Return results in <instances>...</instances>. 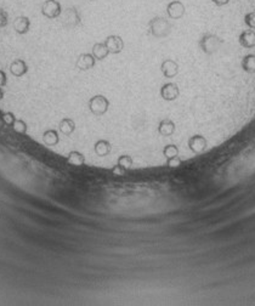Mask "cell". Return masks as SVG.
<instances>
[{
  "label": "cell",
  "instance_id": "6da1fadb",
  "mask_svg": "<svg viewBox=\"0 0 255 306\" xmlns=\"http://www.w3.org/2000/svg\"><path fill=\"white\" fill-rule=\"evenodd\" d=\"M149 33L156 38H166L171 32V23L166 17L156 16L149 23Z\"/></svg>",
  "mask_w": 255,
  "mask_h": 306
},
{
  "label": "cell",
  "instance_id": "7a4b0ae2",
  "mask_svg": "<svg viewBox=\"0 0 255 306\" xmlns=\"http://www.w3.org/2000/svg\"><path fill=\"white\" fill-rule=\"evenodd\" d=\"M222 41L219 36L212 33H206L201 39H199V48L202 49V51L207 55H212L215 52L219 51V49L221 48Z\"/></svg>",
  "mask_w": 255,
  "mask_h": 306
},
{
  "label": "cell",
  "instance_id": "3957f363",
  "mask_svg": "<svg viewBox=\"0 0 255 306\" xmlns=\"http://www.w3.org/2000/svg\"><path fill=\"white\" fill-rule=\"evenodd\" d=\"M59 19L62 26L66 28H74L79 26L82 22L81 15L76 7H67L66 10H62V14L60 15Z\"/></svg>",
  "mask_w": 255,
  "mask_h": 306
},
{
  "label": "cell",
  "instance_id": "277c9868",
  "mask_svg": "<svg viewBox=\"0 0 255 306\" xmlns=\"http://www.w3.org/2000/svg\"><path fill=\"white\" fill-rule=\"evenodd\" d=\"M41 10L45 19L56 20L62 14V5L59 0H45L42 4Z\"/></svg>",
  "mask_w": 255,
  "mask_h": 306
},
{
  "label": "cell",
  "instance_id": "5b68a950",
  "mask_svg": "<svg viewBox=\"0 0 255 306\" xmlns=\"http://www.w3.org/2000/svg\"><path fill=\"white\" fill-rule=\"evenodd\" d=\"M109 101L104 95H95L89 100V109L96 117H101L108 111Z\"/></svg>",
  "mask_w": 255,
  "mask_h": 306
},
{
  "label": "cell",
  "instance_id": "8992f818",
  "mask_svg": "<svg viewBox=\"0 0 255 306\" xmlns=\"http://www.w3.org/2000/svg\"><path fill=\"white\" fill-rule=\"evenodd\" d=\"M185 12H186V7H185L184 2L180 1V0H171L167 5V14H168L170 20L182 19Z\"/></svg>",
  "mask_w": 255,
  "mask_h": 306
},
{
  "label": "cell",
  "instance_id": "52a82bcc",
  "mask_svg": "<svg viewBox=\"0 0 255 306\" xmlns=\"http://www.w3.org/2000/svg\"><path fill=\"white\" fill-rule=\"evenodd\" d=\"M104 44L108 49L109 54H119L124 49V41L119 36H108Z\"/></svg>",
  "mask_w": 255,
  "mask_h": 306
},
{
  "label": "cell",
  "instance_id": "ba28073f",
  "mask_svg": "<svg viewBox=\"0 0 255 306\" xmlns=\"http://www.w3.org/2000/svg\"><path fill=\"white\" fill-rule=\"evenodd\" d=\"M179 86L175 83H167L161 88V96L166 101H174L179 98Z\"/></svg>",
  "mask_w": 255,
  "mask_h": 306
},
{
  "label": "cell",
  "instance_id": "9c48e42d",
  "mask_svg": "<svg viewBox=\"0 0 255 306\" xmlns=\"http://www.w3.org/2000/svg\"><path fill=\"white\" fill-rule=\"evenodd\" d=\"M12 27H14L15 32H16L17 34L23 36V34L28 33L29 32V28H31V20L27 16H23V15L17 16L16 19L14 20V22H12Z\"/></svg>",
  "mask_w": 255,
  "mask_h": 306
},
{
  "label": "cell",
  "instance_id": "30bf717a",
  "mask_svg": "<svg viewBox=\"0 0 255 306\" xmlns=\"http://www.w3.org/2000/svg\"><path fill=\"white\" fill-rule=\"evenodd\" d=\"M95 62H96V59L92 56V54H82L77 59L76 67L81 71H87L95 66Z\"/></svg>",
  "mask_w": 255,
  "mask_h": 306
},
{
  "label": "cell",
  "instance_id": "8fae6325",
  "mask_svg": "<svg viewBox=\"0 0 255 306\" xmlns=\"http://www.w3.org/2000/svg\"><path fill=\"white\" fill-rule=\"evenodd\" d=\"M161 71L166 78H174L179 73V64L174 60L168 59L166 61H163V63L161 66Z\"/></svg>",
  "mask_w": 255,
  "mask_h": 306
},
{
  "label": "cell",
  "instance_id": "7c38bea8",
  "mask_svg": "<svg viewBox=\"0 0 255 306\" xmlns=\"http://www.w3.org/2000/svg\"><path fill=\"white\" fill-rule=\"evenodd\" d=\"M10 71H11V73L14 74L15 77H22L28 72V66H27V63L23 60L17 59L11 63Z\"/></svg>",
  "mask_w": 255,
  "mask_h": 306
},
{
  "label": "cell",
  "instance_id": "4fadbf2b",
  "mask_svg": "<svg viewBox=\"0 0 255 306\" xmlns=\"http://www.w3.org/2000/svg\"><path fill=\"white\" fill-rule=\"evenodd\" d=\"M42 141H44L45 145L47 146L57 145L60 141L59 131H57L56 129H49V130H46L42 134Z\"/></svg>",
  "mask_w": 255,
  "mask_h": 306
},
{
  "label": "cell",
  "instance_id": "5bb4252c",
  "mask_svg": "<svg viewBox=\"0 0 255 306\" xmlns=\"http://www.w3.org/2000/svg\"><path fill=\"white\" fill-rule=\"evenodd\" d=\"M175 131V124L174 122L170 121V119H163V121L159 123L158 126V133L163 136H170L172 135Z\"/></svg>",
  "mask_w": 255,
  "mask_h": 306
},
{
  "label": "cell",
  "instance_id": "9a60e30c",
  "mask_svg": "<svg viewBox=\"0 0 255 306\" xmlns=\"http://www.w3.org/2000/svg\"><path fill=\"white\" fill-rule=\"evenodd\" d=\"M59 128H60V131H61L64 135L68 136V135H71L74 130H76V123H74L71 118H64L61 122H60Z\"/></svg>",
  "mask_w": 255,
  "mask_h": 306
},
{
  "label": "cell",
  "instance_id": "2e32d148",
  "mask_svg": "<svg viewBox=\"0 0 255 306\" xmlns=\"http://www.w3.org/2000/svg\"><path fill=\"white\" fill-rule=\"evenodd\" d=\"M91 54H92V56L95 57V59L99 60V61H101V60L106 59L107 55L109 54V51L104 43H96L94 46H92Z\"/></svg>",
  "mask_w": 255,
  "mask_h": 306
},
{
  "label": "cell",
  "instance_id": "e0dca14e",
  "mask_svg": "<svg viewBox=\"0 0 255 306\" xmlns=\"http://www.w3.org/2000/svg\"><path fill=\"white\" fill-rule=\"evenodd\" d=\"M15 129L20 133L24 134L27 131V124L23 121H16L15 122Z\"/></svg>",
  "mask_w": 255,
  "mask_h": 306
},
{
  "label": "cell",
  "instance_id": "ac0fdd59",
  "mask_svg": "<svg viewBox=\"0 0 255 306\" xmlns=\"http://www.w3.org/2000/svg\"><path fill=\"white\" fill-rule=\"evenodd\" d=\"M230 1H231V0H212V4L216 5V6H225V5L229 4Z\"/></svg>",
  "mask_w": 255,
  "mask_h": 306
}]
</instances>
